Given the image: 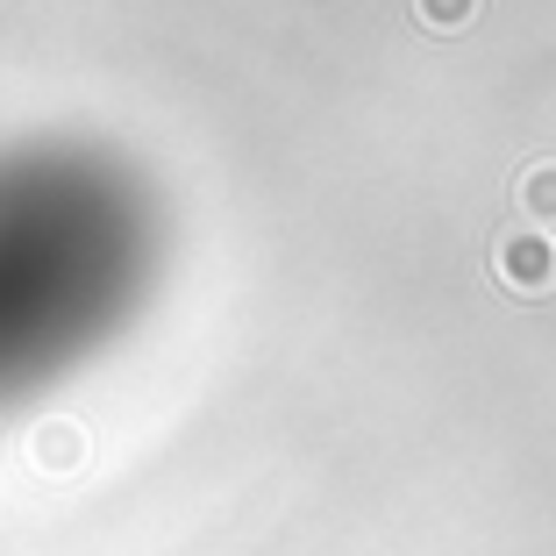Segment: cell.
Listing matches in <instances>:
<instances>
[{"label": "cell", "mask_w": 556, "mask_h": 556, "mask_svg": "<svg viewBox=\"0 0 556 556\" xmlns=\"http://www.w3.org/2000/svg\"><path fill=\"white\" fill-rule=\"evenodd\" d=\"M172 271L164 186L108 136L0 143V421L136 336Z\"/></svg>", "instance_id": "cell-1"}]
</instances>
